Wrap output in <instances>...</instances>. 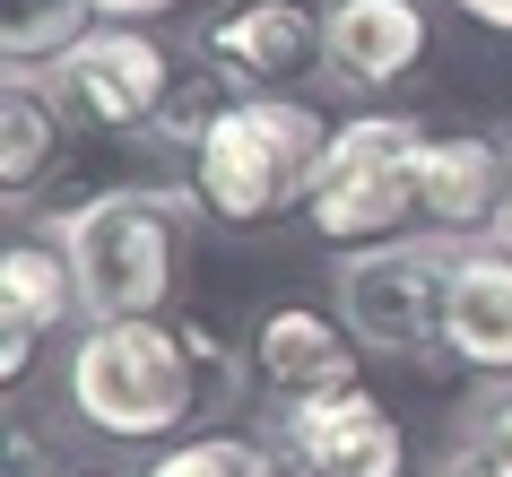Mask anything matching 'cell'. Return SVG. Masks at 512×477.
Returning a JSON list of instances; mask_svg holds the SVG:
<instances>
[{
	"label": "cell",
	"instance_id": "obj_1",
	"mask_svg": "<svg viewBox=\"0 0 512 477\" xmlns=\"http://www.w3.org/2000/svg\"><path fill=\"white\" fill-rule=\"evenodd\" d=\"M330 131L339 122H322L296 96H235V105H217L209 139L191 148V183L209 200V217L270 226V217L304 209V191H313V174L330 157Z\"/></svg>",
	"mask_w": 512,
	"mask_h": 477
},
{
	"label": "cell",
	"instance_id": "obj_2",
	"mask_svg": "<svg viewBox=\"0 0 512 477\" xmlns=\"http://www.w3.org/2000/svg\"><path fill=\"white\" fill-rule=\"evenodd\" d=\"M70 408L79 425L113 434V443H165L174 425L200 408V365H191L183 321H87V339L70 347Z\"/></svg>",
	"mask_w": 512,
	"mask_h": 477
},
{
	"label": "cell",
	"instance_id": "obj_3",
	"mask_svg": "<svg viewBox=\"0 0 512 477\" xmlns=\"http://www.w3.org/2000/svg\"><path fill=\"white\" fill-rule=\"evenodd\" d=\"M61 261L79 278L87 321H139L174 295V261H183V209L157 191H96L53 226Z\"/></svg>",
	"mask_w": 512,
	"mask_h": 477
},
{
	"label": "cell",
	"instance_id": "obj_4",
	"mask_svg": "<svg viewBox=\"0 0 512 477\" xmlns=\"http://www.w3.org/2000/svg\"><path fill=\"white\" fill-rule=\"evenodd\" d=\"M417 174H426V122L408 113H356L330 131V157L304 191V226L339 252L391 243L417 217Z\"/></svg>",
	"mask_w": 512,
	"mask_h": 477
},
{
	"label": "cell",
	"instance_id": "obj_5",
	"mask_svg": "<svg viewBox=\"0 0 512 477\" xmlns=\"http://www.w3.org/2000/svg\"><path fill=\"white\" fill-rule=\"evenodd\" d=\"M452 261H460V243H443V235H391V243L339 252L330 295H339L348 339L374 347V356H426V347H443Z\"/></svg>",
	"mask_w": 512,
	"mask_h": 477
},
{
	"label": "cell",
	"instance_id": "obj_6",
	"mask_svg": "<svg viewBox=\"0 0 512 477\" xmlns=\"http://www.w3.org/2000/svg\"><path fill=\"white\" fill-rule=\"evenodd\" d=\"M44 87H53L70 113L105 122V131H148L157 105L174 96L165 53H157L139 27H87L61 61H44Z\"/></svg>",
	"mask_w": 512,
	"mask_h": 477
},
{
	"label": "cell",
	"instance_id": "obj_7",
	"mask_svg": "<svg viewBox=\"0 0 512 477\" xmlns=\"http://www.w3.org/2000/svg\"><path fill=\"white\" fill-rule=\"evenodd\" d=\"M278 434H287V451H296L313 477H408V434L365 382L287 399Z\"/></svg>",
	"mask_w": 512,
	"mask_h": 477
},
{
	"label": "cell",
	"instance_id": "obj_8",
	"mask_svg": "<svg viewBox=\"0 0 512 477\" xmlns=\"http://www.w3.org/2000/svg\"><path fill=\"white\" fill-rule=\"evenodd\" d=\"M200 53H209V70L226 87L278 96L304 61H322V18L304 0H243V9H226V18L200 27Z\"/></svg>",
	"mask_w": 512,
	"mask_h": 477
},
{
	"label": "cell",
	"instance_id": "obj_9",
	"mask_svg": "<svg viewBox=\"0 0 512 477\" xmlns=\"http://www.w3.org/2000/svg\"><path fill=\"white\" fill-rule=\"evenodd\" d=\"M504 183H512V148L495 139H426V174H417V217H426V235L443 243H486L495 209H504Z\"/></svg>",
	"mask_w": 512,
	"mask_h": 477
},
{
	"label": "cell",
	"instance_id": "obj_10",
	"mask_svg": "<svg viewBox=\"0 0 512 477\" xmlns=\"http://www.w3.org/2000/svg\"><path fill=\"white\" fill-rule=\"evenodd\" d=\"M61 321H87L79 313V278H70V261H61L53 235H27L0 252V373L18 382L35 356V339H53Z\"/></svg>",
	"mask_w": 512,
	"mask_h": 477
},
{
	"label": "cell",
	"instance_id": "obj_11",
	"mask_svg": "<svg viewBox=\"0 0 512 477\" xmlns=\"http://www.w3.org/2000/svg\"><path fill=\"white\" fill-rule=\"evenodd\" d=\"M426 9L417 0H330L322 18V61L348 87H391L426 61Z\"/></svg>",
	"mask_w": 512,
	"mask_h": 477
},
{
	"label": "cell",
	"instance_id": "obj_12",
	"mask_svg": "<svg viewBox=\"0 0 512 477\" xmlns=\"http://www.w3.org/2000/svg\"><path fill=\"white\" fill-rule=\"evenodd\" d=\"M443 347L469 373L512 382V252L495 243H460L452 295H443Z\"/></svg>",
	"mask_w": 512,
	"mask_h": 477
},
{
	"label": "cell",
	"instance_id": "obj_13",
	"mask_svg": "<svg viewBox=\"0 0 512 477\" xmlns=\"http://www.w3.org/2000/svg\"><path fill=\"white\" fill-rule=\"evenodd\" d=\"M252 373H261L278 399L348 391L356 382V339H348V321L313 313V304H278V313H261V330H252Z\"/></svg>",
	"mask_w": 512,
	"mask_h": 477
},
{
	"label": "cell",
	"instance_id": "obj_14",
	"mask_svg": "<svg viewBox=\"0 0 512 477\" xmlns=\"http://www.w3.org/2000/svg\"><path fill=\"white\" fill-rule=\"evenodd\" d=\"M61 148V122H53V87L35 79V70H9V87H0V183L27 200L35 183H44V165H53Z\"/></svg>",
	"mask_w": 512,
	"mask_h": 477
},
{
	"label": "cell",
	"instance_id": "obj_15",
	"mask_svg": "<svg viewBox=\"0 0 512 477\" xmlns=\"http://www.w3.org/2000/svg\"><path fill=\"white\" fill-rule=\"evenodd\" d=\"M87 35V0H0V53L9 70H44Z\"/></svg>",
	"mask_w": 512,
	"mask_h": 477
},
{
	"label": "cell",
	"instance_id": "obj_16",
	"mask_svg": "<svg viewBox=\"0 0 512 477\" xmlns=\"http://www.w3.org/2000/svg\"><path fill=\"white\" fill-rule=\"evenodd\" d=\"M139 477H278V451L235 443V434H200V443L157 451V460H148Z\"/></svg>",
	"mask_w": 512,
	"mask_h": 477
},
{
	"label": "cell",
	"instance_id": "obj_17",
	"mask_svg": "<svg viewBox=\"0 0 512 477\" xmlns=\"http://www.w3.org/2000/svg\"><path fill=\"white\" fill-rule=\"evenodd\" d=\"M460 443H478L495 469H512V382H504V391H478V399H469V425H460Z\"/></svg>",
	"mask_w": 512,
	"mask_h": 477
},
{
	"label": "cell",
	"instance_id": "obj_18",
	"mask_svg": "<svg viewBox=\"0 0 512 477\" xmlns=\"http://www.w3.org/2000/svg\"><path fill=\"white\" fill-rule=\"evenodd\" d=\"M434 477H512V469H495V460H486L478 443H452L443 460H434Z\"/></svg>",
	"mask_w": 512,
	"mask_h": 477
},
{
	"label": "cell",
	"instance_id": "obj_19",
	"mask_svg": "<svg viewBox=\"0 0 512 477\" xmlns=\"http://www.w3.org/2000/svg\"><path fill=\"white\" fill-rule=\"evenodd\" d=\"M105 27H139V18H157V9H174V0H87Z\"/></svg>",
	"mask_w": 512,
	"mask_h": 477
},
{
	"label": "cell",
	"instance_id": "obj_20",
	"mask_svg": "<svg viewBox=\"0 0 512 477\" xmlns=\"http://www.w3.org/2000/svg\"><path fill=\"white\" fill-rule=\"evenodd\" d=\"M460 18H478V27H495V35H512V0H452Z\"/></svg>",
	"mask_w": 512,
	"mask_h": 477
},
{
	"label": "cell",
	"instance_id": "obj_21",
	"mask_svg": "<svg viewBox=\"0 0 512 477\" xmlns=\"http://www.w3.org/2000/svg\"><path fill=\"white\" fill-rule=\"evenodd\" d=\"M486 243H495V252H512V183H504V209H495V226H486Z\"/></svg>",
	"mask_w": 512,
	"mask_h": 477
},
{
	"label": "cell",
	"instance_id": "obj_22",
	"mask_svg": "<svg viewBox=\"0 0 512 477\" xmlns=\"http://www.w3.org/2000/svg\"><path fill=\"white\" fill-rule=\"evenodd\" d=\"M278 477H313V469H304V460H296V451H278Z\"/></svg>",
	"mask_w": 512,
	"mask_h": 477
}]
</instances>
